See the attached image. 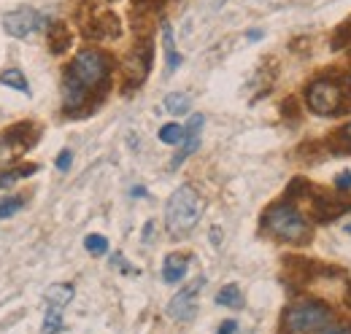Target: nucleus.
<instances>
[{"label":"nucleus","mask_w":351,"mask_h":334,"mask_svg":"<svg viewBox=\"0 0 351 334\" xmlns=\"http://www.w3.org/2000/svg\"><path fill=\"white\" fill-rule=\"evenodd\" d=\"M203 216V197L195 186H178L165 205V227L173 237H186Z\"/></svg>","instance_id":"nucleus-1"},{"label":"nucleus","mask_w":351,"mask_h":334,"mask_svg":"<svg viewBox=\"0 0 351 334\" xmlns=\"http://www.w3.org/2000/svg\"><path fill=\"white\" fill-rule=\"evenodd\" d=\"M265 227L287 240V243H300L308 235V221L303 218V213L298 208H292L289 203H281V205H273V208L265 213Z\"/></svg>","instance_id":"nucleus-2"},{"label":"nucleus","mask_w":351,"mask_h":334,"mask_svg":"<svg viewBox=\"0 0 351 334\" xmlns=\"http://www.w3.org/2000/svg\"><path fill=\"white\" fill-rule=\"evenodd\" d=\"M332 318V313L319 305V302H303V305H295L287 310L284 316V324L292 334H308V332H319L322 326H327Z\"/></svg>","instance_id":"nucleus-3"},{"label":"nucleus","mask_w":351,"mask_h":334,"mask_svg":"<svg viewBox=\"0 0 351 334\" xmlns=\"http://www.w3.org/2000/svg\"><path fill=\"white\" fill-rule=\"evenodd\" d=\"M106 73H108V60H106V54H100V51H95V49H84V51L76 54V60H73L68 76H73L82 86L89 89V86H97V84L103 81Z\"/></svg>","instance_id":"nucleus-4"},{"label":"nucleus","mask_w":351,"mask_h":334,"mask_svg":"<svg viewBox=\"0 0 351 334\" xmlns=\"http://www.w3.org/2000/svg\"><path fill=\"white\" fill-rule=\"evenodd\" d=\"M338 105H341V89H338V84L332 81L311 84V89H308V108L313 114L330 116V114L338 111Z\"/></svg>","instance_id":"nucleus-5"},{"label":"nucleus","mask_w":351,"mask_h":334,"mask_svg":"<svg viewBox=\"0 0 351 334\" xmlns=\"http://www.w3.org/2000/svg\"><path fill=\"white\" fill-rule=\"evenodd\" d=\"M44 25V16L36 11V8H16L11 14L3 16V30L11 36V38H27L30 33H36L38 27Z\"/></svg>","instance_id":"nucleus-6"},{"label":"nucleus","mask_w":351,"mask_h":334,"mask_svg":"<svg viewBox=\"0 0 351 334\" xmlns=\"http://www.w3.org/2000/svg\"><path fill=\"white\" fill-rule=\"evenodd\" d=\"M203 283H206V281L197 278L189 289H181V292L171 299V305H168V316H171L173 321H192V318L197 316V292L203 289Z\"/></svg>","instance_id":"nucleus-7"},{"label":"nucleus","mask_w":351,"mask_h":334,"mask_svg":"<svg viewBox=\"0 0 351 334\" xmlns=\"http://www.w3.org/2000/svg\"><path fill=\"white\" fill-rule=\"evenodd\" d=\"M200 129H203V116L197 114V116H192V119H189V125L184 127V140H181L184 146H181V151L176 154L173 162H171V167H173V170L181 165L184 159H189V157L195 154V149L200 146Z\"/></svg>","instance_id":"nucleus-8"},{"label":"nucleus","mask_w":351,"mask_h":334,"mask_svg":"<svg viewBox=\"0 0 351 334\" xmlns=\"http://www.w3.org/2000/svg\"><path fill=\"white\" fill-rule=\"evenodd\" d=\"M125 73L130 76L132 84H138L146 73H149V49H135L128 62H125Z\"/></svg>","instance_id":"nucleus-9"},{"label":"nucleus","mask_w":351,"mask_h":334,"mask_svg":"<svg viewBox=\"0 0 351 334\" xmlns=\"http://www.w3.org/2000/svg\"><path fill=\"white\" fill-rule=\"evenodd\" d=\"M186 275V256L181 253H168L162 264V281L165 283H178Z\"/></svg>","instance_id":"nucleus-10"},{"label":"nucleus","mask_w":351,"mask_h":334,"mask_svg":"<svg viewBox=\"0 0 351 334\" xmlns=\"http://www.w3.org/2000/svg\"><path fill=\"white\" fill-rule=\"evenodd\" d=\"M46 302L49 305H57V307H68L71 302H73V296H76V289L71 286V283H54L51 289H46Z\"/></svg>","instance_id":"nucleus-11"},{"label":"nucleus","mask_w":351,"mask_h":334,"mask_svg":"<svg viewBox=\"0 0 351 334\" xmlns=\"http://www.w3.org/2000/svg\"><path fill=\"white\" fill-rule=\"evenodd\" d=\"M84 94H87V86L76 81L73 76H68L62 84V97H65V108H79L84 103Z\"/></svg>","instance_id":"nucleus-12"},{"label":"nucleus","mask_w":351,"mask_h":334,"mask_svg":"<svg viewBox=\"0 0 351 334\" xmlns=\"http://www.w3.org/2000/svg\"><path fill=\"white\" fill-rule=\"evenodd\" d=\"M162 46H165V62H168V73H176V68L181 65V54L176 51L173 27L162 25Z\"/></svg>","instance_id":"nucleus-13"},{"label":"nucleus","mask_w":351,"mask_h":334,"mask_svg":"<svg viewBox=\"0 0 351 334\" xmlns=\"http://www.w3.org/2000/svg\"><path fill=\"white\" fill-rule=\"evenodd\" d=\"M0 86H8V89H16L22 94H30V84L25 79V73L19 68H8L3 76H0Z\"/></svg>","instance_id":"nucleus-14"},{"label":"nucleus","mask_w":351,"mask_h":334,"mask_svg":"<svg viewBox=\"0 0 351 334\" xmlns=\"http://www.w3.org/2000/svg\"><path fill=\"white\" fill-rule=\"evenodd\" d=\"M165 111L168 114H173V116H181V114H189V105H192V97L189 94H184V92H171L168 97H165Z\"/></svg>","instance_id":"nucleus-15"},{"label":"nucleus","mask_w":351,"mask_h":334,"mask_svg":"<svg viewBox=\"0 0 351 334\" xmlns=\"http://www.w3.org/2000/svg\"><path fill=\"white\" fill-rule=\"evenodd\" d=\"M62 310H65V307L49 305V310H46V316H44L41 334H60V329H62Z\"/></svg>","instance_id":"nucleus-16"},{"label":"nucleus","mask_w":351,"mask_h":334,"mask_svg":"<svg viewBox=\"0 0 351 334\" xmlns=\"http://www.w3.org/2000/svg\"><path fill=\"white\" fill-rule=\"evenodd\" d=\"M343 210H346L343 203H330V197H319V203H316V216H319L322 221H332V218H338Z\"/></svg>","instance_id":"nucleus-17"},{"label":"nucleus","mask_w":351,"mask_h":334,"mask_svg":"<svg viewBox=\"0 0 351 334\" xmlns=\"http://www.w3.org/2000/svg\"><path fill=\"white\" fill-rule=\"evenodd\" d=\"M49 43H51V49H54V51H65V49H68V43H71V33H68V27H65L62 22L51 25V30H49Z\"/></svg>","instance_id":"nucleus-18"},{"label":"nucleus","mask_w":351,"mask_h":334,"mask_svg":"<svg viewBox=\"0 0 351 334\" xmlns=\"http://www.w3.org/2000/svg\"><path fill=\"white\" fill-rule=\"evenodd\" d=\"M217 305H221V307H241V305H243L241 289H238L235 283L224 286V289H221V292L217 294Z\"/></svg>","instance_id":"nucleus-19"},{"label":"nucleus","mask_w":351,"mask_h":334,"mask_svg":"<svg viewBox=\"0 0 351 334\" xmlns=\"http://www.w3.org/2000/svg\"><path fill=\"white\" fill-rule=\"evenodd\" d=\"M160 140H162V143H168V146H176V143H181V140H184V127H181V125L160 127Z\"/></svg>","instance_id":"nucleus-20"},{"label":"nucleus","mask_w":351,"mask_h":334,"mask_svg":"<svg viewBox=\"0 0 351 334\" xmlns=\"http://www.w3.org/2000/svg\"><path fill=\"white\" fill-rule=\"evenodd\" d=\"M22 208H25V197H5V200H0V218H11Z\"/></svg>","instance_id":"nucleus-21"},{"label":"nucleus","mask_w":351,"mask_h":334,"mask_svg":"<svg viewBox=\"0 0 351 334\" xmlns=\"http://www.w3.org/2000/svg\"><path fill=\"white\" fill-rule=\"evenodd\" d=\"M36 170H38L36 165H25V167H19V170H8V172L0 175V186H11L14 181H19V178H25V175H30V172H36Z\"/></svg>","instance_id":"nucleus-22"},{"label":"nucleus","mask_w":351,"mask_h":334,"mask_svg":"<svg viewBox=\"0 0 351 334\" xmlns=\"http://www.w3.org/2000/svg\"><path fill=\"white\" fill-rule=\"evenodd\" d=\"M84 248L89 253H95V256H103L106 250H108V240L103 237V235H87L84 237Z\"/></svg>","instance_id":"nucleus-23"},{"label":"nucleus","mask_w":351,"mask_h":334,"mask_svg":"<svg viewBox=\"0 0 351 334\" xmlns=\"http://www.w3.org/2000/svg\"><path fill=\"white\" fill-rule=\"evenodd\" d=\"M71 162H73V151L71 149H62L60 151V157H57V170H71Z\"/></svg>","instance_id":"nucleus-24"},{"label":"nucleus","mask_w":351,"mask_h":334,"mask_svg":"<svg viewBox=\"0 0 351 334\" xmlns=\"http://www.w3.org/2000/svg\"><path fill=\"white\" fill-rule=\"evenodd\" d=\"M335 186H338L341 192H346V189H351V170H346V172H341V175L335 178Z\"/></svg>","instance_id":"nucleus-25"},{"label":"nucleus","mask_w":351,"mask_h":334,"mask_svg":"<svg viewBox=\"0 0 351 334\" xmlns=\"http://www.w3.org/2000/svg\"><path fill=\"white\" fill-rule=\"evenodd\" d=\"M319 334H351V326H322Z\"/></svg>","instance_id":"nucleus-26"},{"label":"nucleus","mask_w":351,"mask_h":334,"mask_svg":"<svg viewBox=\"0 0 351 334\" xmlns=\"http://www.w3.org/2000/svg\"><path fill=\"white\" fill-rule=\"evenodd\" d=\"M235 329H238V324H235V321H224L217 334H235Z\"/></svg>","instance_id":"nucleus-27"},{"label":"nucleus","mask_w":351,"mask_h":334,"mask_svg":"<svg viewBox=\"0 0 351 334\" xmlns=\"http://www.w3.org/2000/svg\"><path fill=\"white\" fill-rule=\"evenodd\" d=\"M141 5H152V8H157V5H162L165 0H138Z\"/></svg>","instance_id":"nucleus-28"},{"label":"nucleus","mask_w":351,"mask_h":334,"mask_svg":"<svg viewBox=\"0 0 351 334\" xmlns=\"http://www.w3.org/2000/svg\"><path fill=\"white\" fill-rule=\"evenodd\" d=\"M343 132H346V138H349V140H351V125L346 127V129H343Z\"/></svg>","instance_id":"nucleus-29"},{"label":"nucleus","mask_w":351,"mask_h":334,"mask_svg":"<svg viewBox=\"0 0 351 334\" xmlns=\"http://www.w3.org/2000/svg\"><path fill=\"white\" fill-rule=\"evenodd\" d=\"M346 232H349V235H351V224H346Z\"/></svg>","instance_id":"nucleus-30"}]
</instances>
